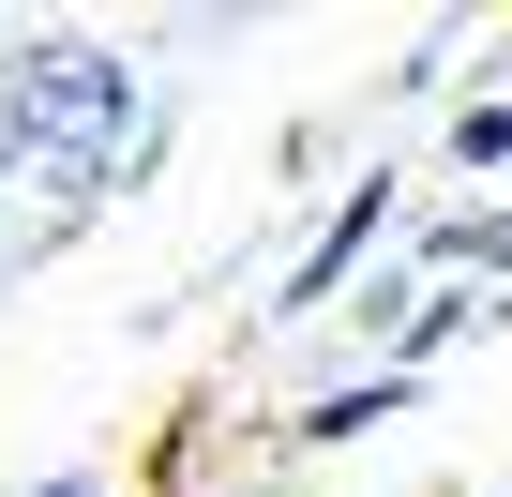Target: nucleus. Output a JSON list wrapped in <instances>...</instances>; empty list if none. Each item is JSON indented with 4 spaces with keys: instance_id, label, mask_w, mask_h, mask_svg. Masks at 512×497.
<instances>
[{
    "instance_id": "nucleus-1",
    "label": "nucleus",
    "mask_w": 512,
    "mask_h": 497,
    "mask_svg": "<svg viewBox=\"0 0 512 497\" xmlns=\"http://www.w3.org/2000/svg\"><path fill=\"white\" fill-rule=\"evenodd\" d=\"M0 121H16V211L46 241H76L91 211H121L151 166H166V76L91 31V16H31L16 46H0Z\"/></svg>"
},
{
    "instance_id": "nucleus-2",
    "label": "nucleus",
    "mask_w": 512,
    "mask_h": 497,
    "mask_svg": "<svg viewBox=\"0 0 512 497\" xmlns=\"http://www.w3.org/2000/svg\"><path fill=\"white\" fill-rule=\"evenodd\" d=\"M407 241V166L377 151V166H347L332 196H317V226H302V257L272 272V332H317V317H347V287Z\"/></svg>"
},
{
    "instance_id": "nucleus-3",
    "label": "nucleus",
    "mask_w": 512,
    "mask_h": 497,
    "mask_svg": "<svg viewBox=\"0 0 512 497\" xmlns=\"http://www.w3.org/2000/svg\"><path fill=\"white\" fill-rule=\"evenodd\" d=\"M437 166H452L467 196H512V76H467V91H437Z\"/></svg>"
},
{
    "instance_id": "nucleus-4",
    "label": "nucleus",
    "mask_w": 512,
    "mask_h": 497,
    "mask_svg": "<svg viewBox=\"0 0 512 497\" xmlns=\"http://www.w3.org/2000/svg\"><path fill=\"white\" fill-rule=\"evenodd\" d=\"M407 407H422V377H377V362H347L332 392H302V422H287V437H302V452H347V437H377V422H407Z\"/></svg>"
},
{
    "instance_id": "nucleus-5",
    "label": "nucleus",
    "mask_w": 512,
    "mask_h": 497,
    "mask_svg": "<svg viewBox=\"0 0 512 497\" xmlns=\"http://www.w3.org/2000/svg\"><path fill=\"white\" fill-rule=\"evenodd\" d=\"M467 46H482V16H422V31H407V61H392V106H422V91H437Z\"/></svg>"
},
{
    "instance_id": "nucleus-6",
    "label": "nucleus",
    "mask_w": 512,
    "mask_h": 497,
    "mask_svg": "<svg viewBox=\"0 0 512 497\" xmlns=\"http://www.w3.org/2000/svg\"><path fill=\"white\" fill-rule=\"evenodd\" d=\"M31 257H46V226H16V196H0V287H16Z\"/></svg>"
},
{
    "instance_id": "nucleus-7",
    "label": "nucleus",
    "mask_w": 512,
    "mask_h": 497,
    "mask_svg": "<svg viewBox=\"0 0 512 497\" xmlns=\"http://www.w3.org/2000/svg\"><path fill=\"white\" fill-rule=\"evenodd\" d=\"M31 497H106V467H46V482H31Z\"/></svg>"
},
{
    "instance_id": "nucleus-8",
    "label": "nucleus",
    "mask_w": 512,
    "mask_h": 497,
    "mask_svg": "<svg viewBox=\"0 0 512 497\" xmlns=\"http://www.w3.org/2000/svg\"><path fill=\"white\" fill-rule=\"evenodd\" d=\"M0 46H16V16H0Z\"/></svg>"
},
{
    "instance_id": "nucleus-9",
    "label": "nucleus",
    "mask_w": 512,
    "mask_h": 497,
    "mask_svg": "<svg viewBox=\"0 0 512 497\" xmlns=\"http://www.w3.org/2000/svg\"><path fill=\"white\" fill-rule=\"evenodd\" d=\"M497 497H512V482H497Z\"/></svg>"
}]
</instances>
